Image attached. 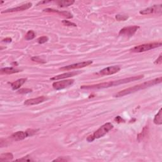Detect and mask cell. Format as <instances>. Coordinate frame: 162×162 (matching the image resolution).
Returning a JSON list of instances; mask_svg holds the SVG:
<instances>
[{
  "instance_id": "cell-3",
  "label": "cell",
  "mask_w": 162,
  "mask_h": 162,
  "mask_svg": "<svg viewBox=\"0 0 162 162\" xmlns=\"http://www.w3.org/2000/svg\"><path fill=\"white\" fill-rule=\"evenodd\" d=\"M113 129V125L112 124V123L108 122V123L104 124L102 126H101L93 134L89 135L87 138V141L88 142H93L94 140L96 139H99L103 137L104 135H106Z\"/></svg>"
},
{
  "instance_id": "cell-20",
  "label": "cell",
  "mask_w": 162,
  "mask_h": 162,
  "mask_svg": "<svg viewBox=\"0 0 162 162\" xmlns=\"http://www.w3.org/2000/svg\"><path fill=\"white\" fill-rule=\"evenodd\" d=\"M35 37H36V34L33 31V30H29L25 35V39L27 41H30L33 39Z\"/></svg>"
},
{
  "instance_id": "cell-29",
  "label": "cell",
  "mask_w": 162,
  "mask_h": 162,
  "mask_svg": "<svg viewBox=\"0 0 162 162\" xmlns=\"http://www.w3.org/2000/svg\"><path fill=\"white\" fill-rule=\"evenodd\" d=\"M67 161V160L66 158H63V157L62 158L59 157L58 159H55L53 160V161Z\"/></svg>"
},
{
  "instance_id": "cell-13",
  "label": "cell",
  "mask_w": 162,
  "mask_h": 162,
  "mask_svg": "<svg viewBox=\"0 0 162 162\" xmlns=\"http://www.w3.org/2000/svg\"><path fill=\"white\" fill-rule=\"evenodd\" d=\"M32 4L31 3H27L24 4V5L19 6L18 7L14 8H10V9H7L5 11L2 12V14H5V13H11V12H20V11H24L26 10H28L32 6Z\"/></svg>"
},
{
  "instance_id": "cell-8",
  "label": "cell",
  "mask_w": 162,
  "mask_h": 162,
  "mask_svg": "<svg viewBox=\"0 0 162 162\" xmlns=\"http://www.w3.org/2000/svg\"><path fill=\"white\" fill-rule=\"evenodd\" d=\"M92 63H93V61H91V60L85 61V62L74 63L72 65H68V66H65L63 67L60 68V70H62V71H71V70L86 67L89 66V65H91Z\"/></svg>"
},
{
  "instance_id": "cell-7",
  "label": "cell",
  "mask_w": 162,
  "mask_h": 162,
  "mask_svg": "<svg viewBox=\"0 0 162 162\" xmlns=\"http://www.w3.org/2000/svg\"><path fill=\"white\" fill-rule=\"evenodd\" d=\"M74 82L73 79L63 80L61 81H57L53 83L52 86L55 90H61L72 86Z\"/></svg>"
},
{
  "instance_id": "cell-17",
  "label": "cell",
  "mask_w": 162,
  "mask_h": 162,
  "mask_svg": "<svg viewBox=\"0 0 162 162\" xmlns=\"http://www.w3.org/2000/svg\"><path fill=\"white\" fill-rule=\"evenodd\" d=\"M74 3H75V1H73V0H64V1H59L56 2L60 7H68L72 5Z\"/></svg>"
},
{
  "instance_id": "cell-27",
  "label": "cell",
  "mask_w": 162,
  "mask_h": 162,
  "mask_svg": "<svg viewBox=\"0 0 162 162\" xmlns=\"http://www.w3.org/2000/svg\"><path fill=\"white\" fill-rule=\"evenodd\" d=\"M29 158V156H24V157H23L22 158L17 159V160H17V161H32L31 159H30V158Z\"/></svg>"
},
{
  "instance_id": "cell-24",
  "label": "cell",
  "mask_w": 162,
  "mask_h": 162,
  "mask_svg": "<svg viewBox=\"0 0 162 162\" xmlns=\"http://www.w3.org/2000/svg\"><path fill=\"white\" fill-rule=\"evenodd\" d=\"M31 60H32V61H33V62H38L40 63H46V61L41 59L40 58L38 57V56H34V57L31 58Z\"/></svg>"
},
{
  "instance_id": "cell-5",
  "label": "cell",
  "mask_w": 162,
  "mask_h": 162,
  "mask_svg": "<svg viewBox=\"0 0 162 162\" xmlns=\"http://www.w3.org/2000/svg\"><path fill=\"white\" fill-rule=\"evenodd\" d=\"M36 130L33 129H29L26 131H18V132L13 134L10 138L12 139L15 141H22V140L25 139L26 138L31 136V135H34L35 133H36Z\"/></svg>"
},
{
  "instance_id": "cell-4",
  "label": "cell",
  "mask_w": 162,
  "mask_h": 162,
  "mask_svg": "<svg viewBox=\"0 0 162 162\" xmlns=\"http://www.w3.org/2000/svg\"><path fill=\"white\" fill-rule=\"evenodd\" d=\"M162 45L161 42H153V43H149V44H144V45H139L135 46L132 48L130 51L132 53H142L144 51H147L151 50L155 48L160 47Z\"/></svg>"
},
{
  "instance_id": "cell-23",
  "label": "cell",
  "mask_w": 162,
  "mask_h": 162,
  "mask_svg": "<svg viewBox=\"0 0 162 162\" xmlns=\"http://www.w3.org/2000/svg\"><path fill=\"white\" fill-rule=\"evenodd\" d=\"M32 91V90L30 89L23 88V89H20V90H19L18 93H19V94H27V93H31Z\"/></svg>"
},
{
  "instance_id": "cell-21",
  "label": "cell",
  "mask_w": 162,
  "mask_h": 162,
  "mask_svg": "<svg viewBox=\"0 0 162 162\" xmlns=\"http://www.w3.org/2000/svg\"><path fill=\"white\" fill-rule=\"evenodd\" d=\"M115 18L118 21H125L129 19V17L128 15H126L118 14L116 15Z\"/></svg>"
},
{
  "instance_id": "cell-18",
  "label": "cell",
  "mask_w": 162,
  "mask_h": 162,
  "mask_svg": "<svg viewBox=\"0 0 162 162\" xmlns=\"http://www.w3.org/2000/svg\"><path fill=\"white\" fill-rule=\"evenodd\" d=\"M14 158V155L11 153H3L0 155V161H5L12 160Z\"/></svg>"
},
{
  "instance_id": "cell-16",
  "label": "cell",
  "mask_w": 162,
  "mask_h": 162,
  "mask_svg": "<svg viewBox=\"0 0 162 162\" xmlns=\"http://www.w3.org/2000/svg\"><path fill=\"white\" fill-rule=\"evenodd\" d=\"M0 71L2 73H5V74H13L15 73H18L21 72L20 70L14 68V67H5V68H2L0 70Z\"/></svg>"
},
{
  "instance_id": "cell-14",
  "label": "cell",
  "mask_w": 162,
  "mask_h": 162,
  "mask_svg": "<svg viewBox=\"0 0 162 162\" xmlns=\"http://www.w3.org/2000/svg\"><path fill=\"white\" fill-rule=\"evenodd\" d=\"M44 12H53V13H57V14L62 15L63 17H65L67 19H71L73 17L72 15L71 14V13H69L68 12H61L57 10H54L52 9V8H46V9H45L43 10Z\"/></svg>"
},
{
  "instance_id": "cell-10",
  "label": "cell",
  "mask_w": 162,
  "mask_h": 162,
  "mask_svg": "<svg viewBox=\"0 0 162 162\" xmlns=\"http://www.w3.org/2000/svg\"><path fill=\"white\" fill-rule=\"evenodd\" d=\"M162 8H161V5H153V6L149 7L146 9H144L142 11L139 12L140 14L141 15H148V14H151L156 13V14H161Z\"/></svg>"
},
{
  "instance_id": "cell-19",
  "label": "cell",
  "mask_w": 162,
  "mask_h": 162,
  "mask_svg": "<svg viewBox=\"0 0 162 162\" xmlns=\"http://www.w3.org/2000/svg\"><path fill=\"white\" fill-rule=\"evenodd\" d=\"M162 110L161 108L159 110L158 113H157V114L155 115L154 120H153V122H154V123L156 125H161L162 124Z\"/></svg>"
},
{
  "instance_id": "cell-9",
  "label": "cell",
  "mask_w": 162,
  "mask_h": 162,
  "mask_svg": "<svg viewBox=\"0 0 162 162\" xmlns=\"http://www.w3.org/2000/svg\"><path fill=\"white\" fill-rule=\"evenodd\" d=\"M120 71V67L118 65H114V66H111L105 68L102 71H100L99 72V74L100 76H109V75H113L117 72H119Z\"/></svg>"
},
{
  "instance_id": "cell-25",
  "label": "cell",
  "mask_w": 162,
  "mask_h": 162,
  "mask_svg": "<svg viewBox=\"0 0 162 162\" xmlns=\"http://www.w3.org/2000/svg\"><path fill=\"white\" fill-rule=\"evenodd\" d=\"M62 24L64 25H66V26H73V27H76L77 25L76 24H74L73 22H70L68 20H62Z\"/></svg>"
},
{
  "instance_id": "cell-26",
  "label": "cell",
  "mask_w": 162,
  "mask_h": 162,
  "mask_svg": "<svg viewBox=\"0 0 162 162\" xmlns=\"http://www.w3.org/2000/svg\"><path fill=\"white\" fill-rule=\"evenodd\" d=\"M162 62V59H161V54L159 56V57L156 60H155V64L156 65H160L161 64Z\"/></svg>"
},
{
  "instance_id": "cell-28",
  "label": "cell",
  "mask_w": 162,
  "mask_h": 162,
  "mask_svg": "<svg viewBox=\"0 0 162 162\" xmlns=\"http://www.w3.org/2000/svg\"><path fill=\"white\" fill-rule=\"evenodd\" d=\"M115 120L118 123H121V122H124V120L122 119V118L120 116H117L115 119Z\"/></svg>"
},
{
  "instance_id": "cell-22",
  "label": "cell",
  "mask_w": 162,
  "mask_h": 162,
  "mask_svg": "<svg viewBox=\"0 0 162 162\" xmlns=\"http://www.w3.org/2000/svg\"><path fill=\"white\" fill-rule=\"evenodd\" d=\"M37 42L39 44H43L45 43L48 41V37L47 36H42L37 39Z\"/></svg>"
},
{
  "instance_id": "cell-30",
  "label": "cell",
  "mask_w": 162,
  "mask_h": 162,
  "mask_svg": "<svg viewBox=\"0 0 162 162\" xmlns=\"http://www.w3.org/2000/svg\"><path fill=\"white\" fill-rule=\"evenodd\" d=\"M12 40V39L11 38L8 37V38H5V39H3V42H11Z\"/></svg>"
},
{
  "instance_id": "cell-1",
  "label": "cell",
  "mask_w": 162,
  "mask_h": 162,
  "mask_svg": "<svg viewBox=\"0 0 162 162\" xmlns=\"http://www.w3.org/2000/svg\"><path fill=\"white\" fill-rule=\"evenodd\" d=\"M143 77H144L143 75L133 76V77H130L128 78H122V79L117 80V81L100 83V84H94V85H90V86H81V88L82 89H99L108 88V87H113L116 86H117L121 84H127V83H129L133 81H138V80L141 79V78H143Z\"/></svg>"
},
{
  "instance_id": "cell-2",
  "label": "cell",
  "mask_w": 162,
  "mask_h": 162,
  "mask_svg": "<svg viewBox=\"0 0 162 162\" xmlns=\"http://www.w3.org/2000/svg\"><path fill=\"white\" fill-rule=\"evenodd\" d=\"M161 81H162V77H160L158 78H155V79H153V80L149 81L146 82L142 83V84H138L136 86H134L132 87H129V88L122 90V91L119 92V93H117V94H115L114 95V96L117 98L122 97V96L128 95L131 93H135V92L138 91L139 90L146 89V88H148V87H150L155 86V85L160 84Z\"/></svg>"
},
{
  "instance_id": "cell-31",
  "label": "cell",
  "mask_w": 162,
  "mask_h": 162,
  "mask_svg": "<svg viewBox=\"0 0 162 162\" xmlns=\"http://www.w3.org/2000/svg\"><path fill=\"white\" fill-rule=\"evenodd\" d=\"M50 2H51V1H41V2H39L38 4H37V5H40V4H41H41H42V3H50Z\"/></svg>"
},
{
  "instance_id": "cell-11",
  "label": "cell",
  "mask_w": 162,
  "mask_h": 162,
  "mask_svg": "<svg viewBox=\"0 0 162 162\" xmlns=\"http://www.w3.org/2000/svg\"><path fill=\"white\" fill-rule=\"evenodd\" d=\"M82 72L80 71H73V72H67V73H64L62 74H60V75L56 76L53 77H51L50 78V80L51 81H58L60 79H63V78H67L68 77H73L75 76L78 75V74L81 73Z\"/></svg>"
},
{
  "instance_id": "cell-12",
  "label": "cell",
  "mask_w": 162,
  "mask_h": 162,
  "mask_svg": "<svg viewBox=\"0 0 162 162\" xmlns=\"http://www.w3.org/2000/svg\"><path fill=\"white\" fill-rule=\"evenodd\" d=\"M47 99V98L45 97V96H39V97H37L36 98H32V99H27L25 101L24 104L26 105V106H30V105H36L40 104L41 103H43Z\"/></svg>"
},
{
  "instance_id": "cell-15",
  "label": "cell",
  "mask_w": 162,
  "mask_h": 162,
  "mask_svg": "<svg viewBox=\"0 0 162 162\" xmlns=\"http://www.w3.org/2000/svg\"><path fill=\"white\" fill-rule=\"evenodd\" d=\"M26 81H27V78H20V79L17 80L14 82H12L11 84V87L12 89L13 90L19 89L20 87L26 82Z\"/></svg>"
},
{
  "instance_id": "cell-6",
  "label": "cell",
  "mask_w": 162,
  "mask_h": 162,
  "mask_svg": "<svg viewBox=\"0 0 162 162\" xmlns=\"http://www.w3.org/2000/svg\"><path fill=\"white\" fill-rule=\"evenodd\" d=\"M139 29V26L133 25L126 27L122 29L119 32V36H124L127 37H130L133 36L134 34L137 32V30Z\"/></svg>"
}]
</instances>
